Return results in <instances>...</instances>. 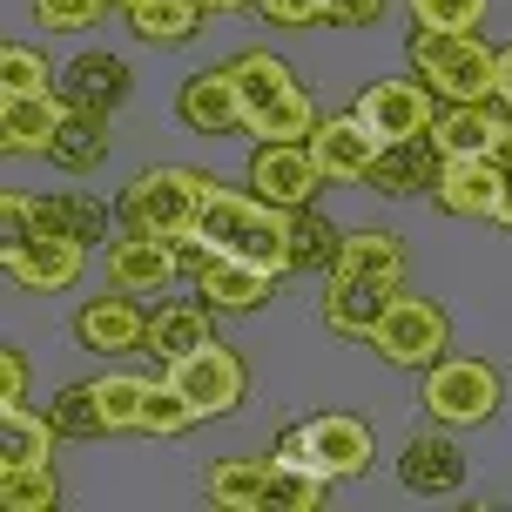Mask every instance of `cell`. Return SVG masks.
<instances>
[{
    "instance_id": "cell-42",
    "label": "cell",
    "mask_w": 512,
    "mask_h": 512,
    "mask_svg": "<svg viewBox=\"0 0 512 512\" xmlns=\"http://www.w3.org/2000/svg\"><path fill=\"white\" fill-rule=\"evenodd\" d=\"M0 405H27V351L0 344Z\"/></svg>"
},
{
    "instance_id": "cell-36",
    "label": "cell",
    "mask_w": 512,
    "mask_h": 512,
    "mask_svg": "<svg viewBox=\"0 0 512 512\" xmlns=\"http://www.w3.org/2000/svg\"><path fill=\"white\" fill-rule=\"evenodd\" d=\"M189 425H203V418H196V405H189L176 384L162 378V384L149 391V405H142V425H135V432H149V438H182Z\"/></svg>"
},
{
    "instance_id": "cell-8",
    "label": "cell",
    "mask_w": 512,
    "mask_h": 512,
    "mask_svg": "<svg viewBox=\"0 0 512 512\" xmlns=\"http://www.w3.org/2000/svg\"><path fill=\"white\" fill-rule=\"evenodd\" d=\"M162 378L196 405V418H230V411H243V398H250V364H243V351H230L223 337H209L189 358L162 364Z\"/></svg>"
},
{
    "instance_id": "cell-43",
    "label": "cell",
    "mask_w": 512,
    "mask_h": 512,
    "mask_svg": "<svg viewBox=\"0 0 512 512\" xmlns=\"http://www.w3.org/2000/svg\"><path fill=\"white\" fill-rule=\"evenodd\" d=\"M391 0H324V21L331 27H378Z\"/></svg>"
},
{
    "instance_id": "cell-44",
    "label": "cell",
    "mask_w": 512,
    "mask_h": 512,
    "mask_svg": "<svg viewBox=\"0 0 512 512\" xmlns=\"http://www.w3.org/2000/svg\"><path fill=\"white\" fill-rule=\"evenodd\" d=\"M492 223L512 230V162H499V209H492Z\"/></svg>"
},
{
    "instance_id": "cell-14",
    "label": "cell",
    "mask_w": 512,
    "mask_h": 512,
    "mask_svg": "<svg viewBox=\"0 0 512 512\" xmlns=\"http://www.w3.org/2000/svg\"><path fill=\"white\" fill-rule=\"evenodd\" d=\"M189 283H196V297H203L216 317H250V310L270 304V290H277V270H263V263H250V256L216 250Z\"/></svg>"
},
{
    "instance_id": "cell-22",
    "label": "cell",
    "mask_w": 512,
    "mask_h": 512,
    "mask_svg": "<svg viewBox=\"0 0 512 512\" xmlns=\"http://www.w3.org/2000/svg\"><path fill=\"white\" fill-rule=\"evenodd\" d=\"M128 88H135V75H128L122 54H75L68 68H61V95L75 108H88V115H115V108L128 102Z\"/></svg>"
},
{
    "instance_id": "cell-47",
    "label": "cell",
    "mask_w": 512,
    "mask_h": 512,
    "mask_svg": "<svg viewBox=\"0 0 512 512\" xmlns=\"http://www.w3.org/2000/svg\"><path fill=\"white\" fill-rule=\"evenodd\" d=\"M108 7H135V0H108Z\"/></svg>"
},
{
    "instance_id": "cell-11",
    "label": "cell",
    "mask_w": 512,
    "mask_h": 512,
    "mask_svg": "<svg viewBox=\"0 0 512 512\" xmlns=\"http://www.w3.org/2000/svg\"><path fill=\"white\" fill-rule=\"evenodd\" d=\"M250 189L277 209H310L317 189H324V169L310 142H256L250 149Z\"/></svg>"
},
{
    "instance_id": "cell-5",
    "label": "cell",
    "mask_w": 512,
    "mask_h": 512,
    "mask_svg": "<svg viewBox=\"0 0 512 512\" xmlns=\"http://www.w3.org/2000/svg\"><path fill=\"white\" fill-rule=\"evenodd\" d=\"M418 405L432 411V425H445V432H472V425H492V418H499L506 378H499V364H486V358L445 351L438 364L418 371Z\"/></svg>"
},
{
    "instance_id": "cell-25",
    "label": "cell",
    "mask_w": 512,
    "mask_h": 512,
    "mask_svg": "<svg viewBox=\"0 0 512 512\" xmlns=\"http://www.w3.org/2000/svg\"><path fill=\"white\" fill-rule=\"evenodd\" d=\"M270 472H277V452H270V459H256V452H243V459H216V465L203 472V492H209L223 512H263Z\"/></svg>"
},
{
    "instance_id": "cell-2",
    "label": "cell",
    "mask_w": 512,
    "mask_h": 512,
    "mask_svg": "<svg viewBox=\"0 0 512 512\" xmlns=\"http://www.w3.org/2000/svg\"><path fill=\"white\" fill-rule=\"evenodd\" d=\"M411 75L438 102H499V48L479 41V27H411Z\"/></svg>"
},
{
    "instance_id": "cell-19",
    "label": "cell",
    "mask_w": 512,
    "mask_h": 512,
    "mask_svg": "<svg viewBox=\"0 0 512 512\" xmlns=\"http://www.w3.org/2000/svg\"><path fill=\"white\" fill-rule=\"evenodd\" d=\"M432 203L459 223H486L499 209V162L492 155H445L432 182Z\"/></svg>"
},
{
    "instance_id": "cell-20",
    "label": "cell",
    "mask_w": 512,
    "mask_h": 512,
    "mask_svg": "<svg viewBox=\"0 0 512 512\" xmlns=\"http://www.w3.org/2000/svg\"><path fill=\"white\" fill-rule=\"evenodd\" d=\"M398 479L418 499H452L465 486V452L445 432H411L405 452H398Z\"/></svg>"
},
{
    "instance_id": "cell-24",
    "label": "cell",
    "mask_w": 512,
    "mask_h": 512,
    "mask_svg": "<svg viewBox=\"0 0 512 512\" xmlns=\"http://www.w3.org/2000/svg\"><path fill=\"white\" fill-rule=\"evenodd\" d=\"M216 337V310L203 304V297H189V304H162V310H149V351L155 364H176V358H189L196 344H209Z\"/></svg>"
},
{
    "instance_id": "cell-26",
    "label": "cell",
    "mask_w": 512,
    "mask_h": 512,
    "mask_svg": "<svg viewBox=\"0 0 512 512\" xmlns=\"http://www.w3.org/2000/svg\"><path fill=\"white\" fill-rule=\"evenodd\" d=\"M337 277H371L405 290V243L391 230H344V250H337Z\"/></svg>"
},
{
    "instance_id": "cell-17",
    "label": "cell",
    "mask_w": 512,
    "mask_h": 512,
    "mask_svg": "<svg viewBox=\"0 0 512 512\" xmlns=\"http://www.w3.org/2000/svg\"><path fill=\"white\" fill-rule=\"evenodd\" d=\"M176 115L189 135H236L243 128V88H236V68H196V75L176 88Z\"/></svg>"
},
{
    "instance_id": "cell-37",
    "label": "cell",
    "mask_w": 512,
    "mask_h": 512,
    "mask_svg": "<svg viewBox=\"0 0 512 512\" xmlns=\"http://www.w3.org/2000/svg\"><path fill=\"white\" fill-rule=\"evenodd\" d=\"M54 425H61V438H108L102 432V411H95V391L88 384H68V391H54Z\"/></svg>"
},
{
    "instance_id": "cell-46",
    "label": "cell",
    "mask_w": 512,
    "mask_h": 512,
    "mask_svg": "<svg viewBox=\"0 0 512 512\" xmlns=\"http://www.w3.org/2000/svg\"><path fill=\"white\" fill-rule=\"evenodd\" d=\"M209 14H236V7H250V0H203Z\"/></svg>"
},
{
    "instance_id": "cell-31",
    "label": "cell",
    "mask_w": 512,
    "mask_h": 512,
    "mask_svg": "<svg viewBox=\"0 0 512 512\" xmlns=\"http://www.w3.org/2000/svg\"><path fill=\"white\" fill-rule=\"evenodd\" d=\"M108 115H88V108H75L68 115V128L54 135V149H48V162L54 169H68V176H88V169H102L108 162Z\"/></svg>"
},
{
    "instance_id": "cell-15",
    "label": "cell",
    "mask_w": 512,
    "mask_h": 512,
    "mask_svg": "<svg viewBox=\"0 0 512 512\" xmlns=\"http://www.w3.org/2000/svg\"><path fill=\"white\" fill-rule=\"evenodd\" d=\"M304 142H310V155H317L324 182H364V176H371V162L384 155V142L364 128L358 108H344V115H317V128H310Z\"/></svg>"
},
{
    "instance_id": "cell-18",
    "label": "cell",
    "mask_w": 512,
    "mask_h": 512,
    "mask_svg": "<svg viewBox=\"0 0 512 512\" xmlns=\"http://www.w3.org/2000/svg\"><path fill=\"white\" fill-rule=\"evenodd\" d=\"M176 277H182V256H176V243H169V236L122 230V243H108V283H115V290L162 297Z\"/></svg>"
},
{
    "instance_id": "cell-38",
    "label": "cell",
    "mask_w": 512,
    "mask_h": 512,
    "mask_svg": "<svg viewBox=\"0 0 512 512\" xmlns=\"http://www.w3.org/2000/svg\"><path fill=\"white\" fill-rule=\"evenodd\" d=\"M27 7H34V27H48V34H88L108 0H27Z\"/></svg>"
},
{
    "instance_id": "cell-41",
    "label": "cell",
    "mask_w": 512,
    "mask_h": 512,
    "mask_svg": "<svg viewBox=\"0 0 512 512\" xmlns=\"http://www.w3.org/2000/svg\"><path fill=\"white\" fill-rule=\"evenodd\" d=\"M21 236H34V196L0 189V243H21Z\"/></svg>"
},
{
    "instance_id": "cell-1",
    "label": "cell",
    "mask_w": 512,
    "mask_h": 512,
    "mask_svg": "<svg viewBox=\"0 0 512 512\" xmlns=\"http://www.w3.org/2000/svg\"><path fill=\"white\" fill-rule=\"evenodd\" d=\"M230 68H236V88H243V135H256V142H304L317 128V102H310V88L297 81V68L283 54L243 48Z\"/></svg>"
},
{
    "instance_id": "cell-28",
    "label": "cell",
    "mask_w": 512,
    "mask_h": 512,
    "mask_svg": "<svg viewBox=\"0 0 512 512\" xmlns=\"http://www.w3.org/2000/svg\"><path fill=\"white\" fill-rule=\"evenodd\" d=\"M61 445V425L34 405H0V465H41L54 459Z\"/></svg>"
},
{
    "instance_id": "cell-32",
    "label": "cell",
    "mask_w": 512,
    "mask_h": 512,
    "mask_svg": "<svg viewBox=\"0 0 512 512\" xmlns=\"http://www.w3.org/2000/svg\"><path fill=\"white\" fill-rule=\"evenodd\" d=\"M337 250H344V230H337L324 209H290V263L297 270H317V277H331L337 270Z\"/></svg>"
},
{
    "instance_id": "cell-6",
    "label": "cell",
    "mask_w": 512,
    "mask_h": 512,
    "mask_svg": "<svg viewBox=\"0 0 512 512\" xmlns=\"http://www.w3.org/2000/svg\"><path fill=\"white\" fill-rule=\"evenodd\" d=\"M277 459L283 465H317L331 479H364L371 459H378V445H371V425L364 418H351V411H317L304 425H283Z\"/></svg>"
},
{
    "instance_id": "cell-35",
    "label": "cell",
    "mask_w": 512,
    "mask_h": 512,
    "mask_svg": "<svg viewBox=\"0 0 512 512\" xmlns=\"http://www.w3.org/2000/svg\"><path fill=\"white\" fill-rule=\"evenodd\" d=\"M34 88H61L48 54L27 41H0V95H34Z\"/></svg>"
},
{
    "instance_id": "cell-23",
    "label": "cell",
    "mask_w": 512,
    "mask_h": 512,
    "mask_svg": "<svg viewBox=\"0 0 512 512\" xmlns=\"http://www.w3.org/2000/svg\"><path fill=\"white\" fill-rule=\"evenodd\" d=\"M438 162H445V149L432 142V128L425 135H411V142H384V155L371 162V189L378 196H418V189H432L438 182Z\"/></svg>"
},
{
    "instance_id": "cell-21",
    "label": "cell",
    "mask_w": 512,
    "mask_h": 512,
    "mask_svg": "<svg viewBox=\"0 0 512 512\" xmlns=\"http://www.w3.org/2000/svg\"><path fill=\"white\" fill-rule=\"evenodd\" d=\"M398 290L391 283H371V277H324V297H317V310H324V324H331L337 337H358V344H371V331H378L384 304H391Z\"/></svg>"
},
{
    "instance_id": "cell-10",
    "label": "cell",
    "mask_w": 512,
    "mask_h": 512,
    "mask_svg": "<svg viewBox=\"0 0 512 512\" xmlns=\"http://www.w3.org/2000/svg\"><path fill=\"white\" fill-rule=\"evenodd\" d=\"M364 115V128L378 142H411L438 122V95L418 75H391V81H364V95L351 102Z\"/></svg>"
},
{
    "instance_id": "cell-29",
    "label": "cell",
    "mask_w": 512,
    "mask_h": 512,
    "mask_svg": "<svg viewBox=\"0 0 512 512\" xmlns=\"http://www.w3.org/2000/svg\"><path fill=\"white\" fill-rule=\"evenodd\" d=\"M34 230L81 236V243L95 250V243H108V203L81 196V189H54V196H34Z\"/></svg>"
},
{
    "instance_id": "cell-4",
    "label": "cell",
    "mask_w": 512,
    "mask_h": 512,
    "mask_svg": "<svg viewBox=\"0 0 512 512\" xmlns=\"http://www.w3.org/2000/svg\"><path fill=\"white\" fill-rule=\"evenodd\" d=\"M216 196V176L203 169H182V162H162V169H142V176L122 189V230L142 236H189L203 230V209Z\"/></svg>"
},
{
    "instance_id": "cell-30",
    "label": "cell",
    "mask_w": 512,
    "mask_h": 512,
    "mask_svg": "<svg viewBox=\"0 0 512 512\" xmlns=\"http://www.w3.org/2000/svg\"><path fill=\"white\" fill-rule=\"evenodd\" d=\"M88 391H95V411H102V432H135L142 425V405H149L155 378H142V371H102V378H88Z\"/></svg>"
},
{
    "instance_id": "cell-9",
    "label": "cell",
    "mask_w": 512,
    "mask_h": 512,
    "mask_svg": "<svg viewBox=\"0 0 512 512\" xmlns=\"http://www.w3.org/2000/svg\"><path fill=\"white\" fill-rule=\"evenodd\" d=\"M0 270L21 283V290L54 297V290H75L81 283L88 243H81V236H61V230H34V236H21V243H0Z\"/></svg>"
},
{
    "instance_id": "cell-33",
    "label": "cell",
    "mask_w": 512,
    "mask_h": 512,
    "mask_svg": "<svg viewBox=\"0 0 512 512\" xmlns=\"http://www.w3.org/2000/svg\"><path fill=\"white\" fill-rule=\"evenodd\" d=\"M331 472H317V465H283L270 472V492H263V512H324L331 506Z\"/></svg>"
},
{
    "instance_id": "cell-3",
    "label": "cell",
    "mask_w": 512,
    "mask_h": 512,
    "mask_svg": "<svg viewBox=\"0 0 512 512\" xmlns=\"http://www.w3.org/2000/svg\"><path fill=\"white\" fill-rule=\"evenodd\" d=\"M203 236L216 250L250 256L263 270H277V277L297 270V263H290V209L263 203L256 189H223V182H216V196H209V209H203Z\"/></svg>"
},
{
    "instance_id": "cell-34",
    "label": "cell",
    "mask_w": 512,
    "mask_h": 512,
    "mask_svg": "<svg viewBox=\"0 0 512 512\" xmlns=\"http://www.w3.org/2000/svg\"><path fill=\"white\" fill-rule=\"evenodd\" d=\"M54 506H61L54 459H41V465H0V512H54Z\"/></svg>"
},
{
    "instance_id": "cell-45",
    "label": "cell",
    "mask_w": 512,
    "mask_h": 512,
    "mask_svg": "<svg viewBox=\"0 0 512 512\" xmlns=\"http://www.w3.org/2000/svg\"><path fill=\"white\" fill-rule=\"evenodd\" d=\"M499 102L512 108V41H506V48H499Z\"/></svg>"
},
{
    "instance_id": "cell-12",
    "label": "cell",
    "mask_w": 512,
    "mask_h": 512,
    "mask_svg": "<svg viewBox=\"0 0 512 512\" xmlns=\"http://www.w3.org/2000/svg\"><path fill=\"white\" fill-rule=\"evenodd\" d=\"M432 142L445 155H492L512 162V108L506 102H445L432 122Z\"/></svg>"
},
{
    "instance_id": "cell-40",
    "label": "cell",
    "mask_w": 512,
    "mask_h": 512,
    "mask_svg": "<svg viewBox=\"0 0 512 512\" xmlns=\"http://www.w3.org/2000/svg\"><path fill=\"white\" fill-rule=\"evenodd\" d=\"M256 14L270 27H317L324 21V0H256Z\"/></svg>"
},
{
    "instance_id": "cell-16",
    "label": "cell",
    "mask_w": 512,
    "mask_h": 512,
    "mask_svg": "<svg viewBox=\"0 0 512 512\" xmlns=\"http://www.w3.org/2000/svg\"><path fill=\"white\" fill-rule=\"evenodd\" d=\"M75 102L61 88H34V95H0V149L7 155H48L54 135L68 128Z\"/></svg>"
},
{
    "instance_id": "cell-13",
    "label": "cell",
    "mask_w": 512,
    "mask_h": 512,
    "mask_svg": "<svg viewBox=\"0 0 512 512\" xmlns=\"http://www.w3.org/2000/svg\"><path fill=\"white\" fill-rule=\"evenodd\" d=\"M75 344L95 351V358H128L149 344V310L135 304V290H115V297H88L75 310Z\"/></svg>"
},
{
    "instance_id": "cell-7",
    "label": "cell",
    "mask_w": 512,
    "mask_h": 512,
    "mask_svg": "<svg viewBox=\"0 0 512 512\" xmlns=\"http://www.w3.org/2000/svg\"><path fill=\"white\" fill-rule=\"evenodd\" d=\"M371 351H378L384 364H398V371H425V364H438L452 351V317H445L438 297L398 290V297L384 304L378 331H371Z\"/></svg>"
},
{
    "instance_id": "cell-27",
    "label": "cell",
    "mask_w": 512,
    "mask_h": 512,
    "mask_svg": "<svg viewBox=\"0 0 512 512\" xmlns=\"http://www.w3.org/2000/svg\"><path fill=\"white\" fill-rule=\"evenodd\" d=\"M209 21L203 0H135L128 7V27H135V41H149V48H182V41H196Z\"/></svg>"
},
{
    "instance_id": "cell-39",
    "label": "cell",
    "mask_w": 512,
    "mask_h": 512,
    "mask_svg": "<svg viewBox=\"0 0 512 512\" xmlns=\"http://www.w3.org/2000/svg\"><path fill=\"white\" fill-rule=\"evenodd\" d=\"M492 0H411V21L418 27H459V34H472V27L486 21Z\"/></svg>"
}]
</instances>
